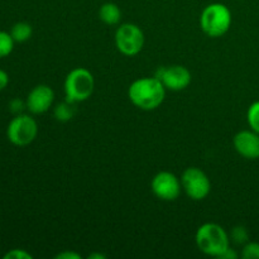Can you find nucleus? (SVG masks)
I'll return each mask as SVG.
<instances>
[{"label":"nucleus","instance_id":"obj_15","mask_svg":"<svg viewBox=\"0 0 259 259\" xmlns=\"http://www.w3.org/2000/svg\"><path fill=\"white\" fill-rule=\"evenodd\" d=\"M15 40L13 39L12 34L4 30H0V58L8 57L14 50Z\"/></svg>","mask_w":259,"mask_h":259},{"label":"nucleus","instance_id":"obj_18","mask_svg":"<svg viewBox=\"0 0 259 259\" xmlns=\"http://www.w3.org/2000/svg\"><path fill=\"white\" fill-rule=\"evenodd\" d=\"M242 257L244 259H259V243L248 242L243 245Z\"/></svg>","mask_w":259,"mask_h":259},{"label":"nucleus","instance_id":"obj_1","mask_svg":"<svg viewBox=\"0 0 259 259\" xmlns=\"http://www.w3.org/2000/svg\"><path fill=\"white\" fill-rule=\"evenodd\" d=\"M129 100L142 110L151 111L161 106L166 98V88L157 77H142L131 83Z\"/></svg>","mask_w":259,"mask_h":259},{"label":"nucleus","instance_id":"obj_21","mask_svg":"<svg viewBox=\"0 0 259 259\" xmlns=\"http://www.w3.org/2000/svg\"><path fill=\"white\" fill-rule=\"evenodd\" d=\"M8 83H9V75L7 73V71L0 68V91L4 90Z\"/></svg>","mask_w":259,"mask_h":259},{"label":"nucleus","instance_id":"obj_12","mask_svg":"<svg viewBox=\"0 0 259 259\" xmlns=\"http://www.w3.org/2000/svg\"><path fill=\"white\" fill-rule=\"evenodd\" d=\"M99 18L108 25H115L121 19V10L115 3H104L99 9Z\"/></svg>","mask_w":259,"mask_h":259},{"label":"nucleus","instance_id":"obj_10","mask_svg":"<svg viewBox=\"0 0 259 259\" xmlns=\"http://www.w3.org/2000/svg\"><path fill=\"white\" fill-rule=\"evenodd\" d=\"M55 100V91L48 85H37L29 91L27 96V109L32 114H43L50 110Z\"/></svg>","mask_w":259,"mask_h":259},{"label":"nucleus","instance_id":"obj_23","mask_svg":"<svg viewBox=\"0 0 259 259\" xmlns=\"http://www.w3.org/2000/svg\"><path fill=\"white\" fill-rule=\"evenodd\" d=\"M237 258H238V253L235 252L234 249H232L230 247L228 248V249L223 253L222 257H220V259H237Z\"/></svg>","mask_w":259,"mask_h":259},{"label":"nucleus","instance_id":"obj_17","mask_svg":"<svg viewBox=\"0 0 259 259\" xmlns=\"http://www.w3.org/2000/svg\"><path fill=\"white\" fill-rule=\"evenodd\" d=\"M247 121L249 128L252 129V131L257 132L259 134V100L254 101V103L248 108Z\"/></svg>","mask_w":259,"mask_h":259},{"label":"nucleus","instance_id":"obj_9","mask_svg":"<svg viewBox=\"0 0 259 259\" xmlns=\"http://www.w3.org/2000/svg\"><path fill=\"white\" fill-rule=\"evenodd\" d=\"M154 77L158 78L166 90L181 91L191 83V72L189 68L181 65H174L169 67H159Z\"/></svg>","mask_w":259,"mask_h":259},{"label":"nucleus","instance_id":"obj_13","mask_svg":"<svg viewBox=\"0 0 259 259\" xmlns=\"http://www.w3.org/2000/svg\"><path fill=\"white\" fill-rule=\"evenodd\" d=\"M10 34H12L13 39L18 43L27 42L30 37H32V25L27 22H18L10 29Z\"/></svg>","mask_w":259,"mask_h":259},{"label":"nucleus","instance_id":"obj_14","mask_svg":"<svg viewBox=\"0 0 259 259\" xmlns=\"http://www.w3.org/2000/svg\"><path fill=\"white\" fill-rule=\"evenodd\" d=\"M73 103L66 100L63 103L58 104L55 108V118L58 121H68L72 119L73 114H75V109H73Z\"/></svg>","mask_w":259,"mask_h":259},{"label":"nucleus","instance_id":"obj_7","mask_svg":"<svg viewBox=\"0 0 259 259\" xmlns=\"http://www.w3.org/2000/svg\"><path fill=\"white\" fill-rule=\"evenodd\" d=\"M181 185L187 196L195 201H201L211 191V182L207 175L197 167H189L184 171Z\"/></svg>","mask_w":259,"mask_h":259},{"label":"nucleus","instance_id":"obj_16","mask_svg":"<svg viewBox=\"0 0 259 259\" xmlns=\"http://www.w3.org/2000/svg\"><path fill=\"white\" fill-rule=\"evenodd\" d=\"M230 240L233 243H235L237 245H244L249 242V233H248L247 228L242 227V225H238L232 229L230 233Z\"/></svg>","mask_w":259,"mask_h":259},{"label":"nucleus","instance_id":"obj_3","mask_svg":"<svg viewBox=\"0 0 259 259\" xmlns=\"http://www.w3.org/2000/svg\"><path fill=\"white\" fill-rule=\"evenodd\" d=\"M232 12L222 3H212L205 7L200 17L202 32L211 38L224 35L232 25Z\"/></svg>","mask_w":259,"mask_h":259},{"label":"nucleus","instance_id":"obj_19","mask_svg":"<svg viewBox=\"0 0 259 259\" xmlns=\"http://www.w3.org/2000/svg\"><path fill=\"white\" fill-rule=\"evenodd\" d=\"M33 255L30 253H28L24 249H10L9 252L5 253L4 259H32Z\"/></svg>","mask_w":259,"mask_h":259},{"label":"nucleus","instance_id":"obj_20","mask_svg":"<svg viewBox=\"0 0 259 259\" xmlns=\"http://www.w3.org/2000/svg\"><path fill=\"white\" fill-rule=\"evenodd\" d=\"M9 108L13 114L18 115V114H22L23 110L27 108V104H25L23 100H20V99H13V100L9 103Z\"/></svg>","mask_w":259,"mask_h":259},{"label":"nucleus","instance_id":"obj_8","mask_svg":"<svg viewBox=\"0 0 259 259\" xmlns=\"http://www.w3.org/2000/svg\"><path fill=\"white\" fill-rule=\"evenodd\" d=\"M181 187L182 185L179 177L168 171L158 172L153 177L151 184V189L154 196L163 201H175L176 199H179L180 194H181Z\"/></svg>","mask_w":259,"mask_h":259},{"label":"nucleus","instance_id":"obj_24","mask_svg":"<svg viewBox=\"0 0 259 259\" xmlns=\"http://www.w3.org/2000/svg\"><path fill=\"white\" fill-rule=\"evenodd\" d=\"M89 258H91V259H93V258H99V259H100V258H105V257H104L103 254H98V253H96V254L89 255Z\"/></svg>","mask_w":259,"mask_h":259},{"label":"nucleus","instance_id":"obj_11","mask_svg":"<svg viewBox=\"0 0 259 259\" xmlns=\"http://www.w3.org/2000/svg\"><path fill=\"white\" fill-rule=\"evenodd\" d=\"M233 144L235 151L244 158H259V134L257 132L252 129L238 132L233 138Z\"/></svg>","mask_w":259,"mask_h":259},{"label":"nucleus","instance_id":"obj_22","mask_svg":"<svg viewBox=\"0 0 259 259\" xmlns=\"http://www.w3.org/2000/svg\"><path fill=\"white\" fill-rule=\"evenodd\" d=\"M57 259H80L81 255L77 254V253H73V252H63L60 253V254L56 255Z\"/></svg>","mask_w":259,"mask_h":259},{"label":"nucleus","instance_id":"obj_6","mask_svg":"<svg viewBox=\"0 0 259 259\" xmlns=\"http://www.w3.org/2000/svg\"><path fill=\"white\" fill-rule=\"evenodd\" d=\"M115 46L121 55L128 57L138 55L144 46L143 30L133 23H124L115 32Z\"/></svg>","mask_w":259,"mask_h":259},{"label":"nucleus","instance_id":"obj_5","mask_svg":"<svg viewBox=\"0 0 259 259\" xmlns=\"http://www.w3.org/2000/svg\"><path fill=\"white\" fill-rule=\"evenodd\" d=\"M38 134V124L28 114H18L10 120L7 128V137L17 147L29 146Z\"/></svg>","mask_w":259,"mask_h":259},{"label":"nucleus","instance_id":"obj_2","mask_svg":"<svg viewBox=\"0 0 259 259\" xmlns=\"http://www.w3.org/2000/svg\"><path fill=\"white\" fill-rule=\"evenodd\" d=\"M196 245L204 254L210 257H222L230 247V237L223 227L215 223H206L197 229L195 235Z\"/></svg>","mask_w":259,"mask_h":259},{"label":"nucleus","instance_id":"obj_4","mask_svg":"<svg viewBox=\"0 0 259 259\" xmlns=\"http://www.w3.org/2000/svg\"><path fill=\"white\" fill-rule=\"evenodd\" d=\"M95 80L93 73L83 67H76L68 72L65 80L66 100L71 103H81L93 95Z\"/></svg>","mask_w":259,"mask_h":259}]
</instances>
